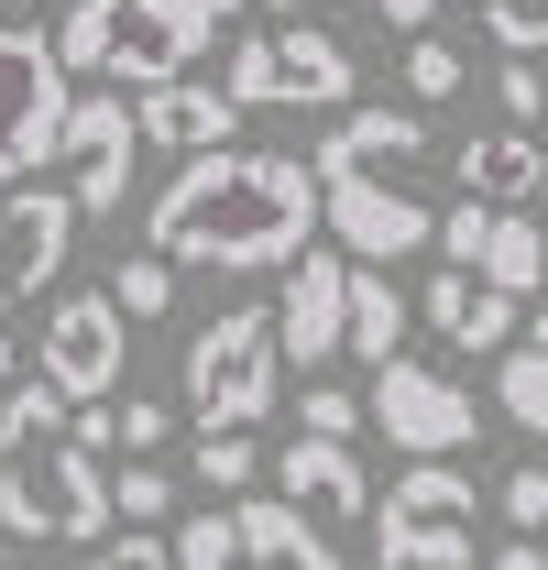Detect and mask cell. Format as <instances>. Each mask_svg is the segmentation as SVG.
I'll return each instance as SVG.
<instances>
[{"instance_id": "44dd1931", "label": "cell", "mask_w": 548, "mask_h": 570, "mask_svg": "<svg viewBox=\"0 0 548 570\" xmlns=\"http://www.w3.org/2000/svg\"><path fill=\"white\" fill-rule=\"evenodd\" d=\"M407 352V296L373 275V264H351V330H341V362H395Z\"/></svg>"}, {"instance_id": "f546056e", "label": "cell", "mask_w": 548, "mask_h": 570, "mask_svg": "<svg viewBox=\"0 0 548 570\" xmlns=\"http://www.w3.org/2000/svg\"><path fill=\"white\" fill-rule=\"evenodd\" d=\"M482 33L505 56H548V0H482Z\"/></svg>"}, {"instance_id": "f1b7e54d", "label": "cell", "mask_w": 548, "mask_h": 570, "mask_svg": "<svg viewBox=\"0 0 548 570\" xmlns=\"http://www.w3.org/2000/svg\"><path fill=\"white\" fill-rule=\"evenodd\" d=\"M493 515H505L516 538H548V461H516L505 494H493Z\"/></svg>"}, {"instance_id": "7c38bea8", "label": "cell", "mask_w": 548, "mask_h": 570, "mask_svg": "<svg viewBox=\"0 0 548 570\" xmlns=\"http://www.w3.org/2000/svg\"><path fill=\"white\" fill-rule=\"evenodd\" d=\"M77 253V198L67 187H0V307H33L45 285L67 275Z\"/></svg>"}, {"instance_id": "9c48e42d", "label": "cell", "mask_w": 548, "mask_h": 570, "mask_svg": "<svg viewBox=\"0 0 548 570\" xmlns=\"http://www.w3.org/2000/svg\"><path fill=\"white\" fill-rule=\"evenodd\" d=\"M56 165H67L77 219H121V198H133V165H143L133 99H121V88H77V99H67V132H56Z\"/></svg>"}, {"instance_id": "3957f363", "label": "cell", "mask_w": 548, "mask_h": 570, "mask_svg": "<svg viewBox=\"0 0 548 570\" xmlns=\"http://www.w3.org/2000/svg\"><path fill=\"white\" fill-rule=\"evenodd\" d=\"M176 384H187V417H198V428H264L274 395H285V362H274V307H219L208 330H187Z\"/></svg>"}, {"instance_id": "d6986e66", "label": "cell", "mask_w": 548, "mask_h": 570, "mask_svg": "<svg viewBox=\"0 0 548 570\" xmlns=\"http://www.w3.org/2000/svg\"><path fill=\"white\" fill-rule=\"evenodd\" d=\"M461 187H472L482 209H527V198L548 187L538 132H516V121H505V132H472V142H461Z\"/></svg>"}, {"instance_id": "8d00e7d4", "label": "cell", "mask_w": 548, "mask_h": 570, "mask_svg": "<svg viewBox=\"0 0 548 570\" xmlns=\"http://www.w3.org/2000/svg\"><path fill=\"white\" fill-rule=\"evenodd\" d=\"M11 373H22V352H11V341H0V384H11Z\"/></svg>"}, {"instance_id": "e575fe53", "label": "cell", "mask_w": 548, "mask_h": 570, "mask_svg": "<svg viewBox=\"0 0 548 570\" xmlns=\"http://www.w3.org/2000/svg\"><path fill=\"white\" fill-rule=\"evenodd\" d=\"M373 11H384L395 33H428V22H439V0H373Z\"/></svg>"}, {"instance_id": "e0dca14e", "label": "cell", "mask_w": 548, "mask_h": 570, "mask_svg": "<svg viewBox=\"0 0 548 570\" xmlns=\"http://www.w3.org/2000/svg\"><path fill=\"white\" fill-rule=\"evenodd\" d=\"M133 132L165 142V154H219V142L242 132V110H231L219 88H198V77H165V88L133 99Z\"/></svg>"}, {"instance_id": "4fadbf2b", "label": "cell", "mask_w": 548, "mask_h": 570, "mask_svg": "<svg viewBox=\"0 0 548 570\" xmlns=\"http://www.w3.org/2000/svg\"><path fill=\"white\" fill-rule=\"evenodd\" d=\"M351 330V253H296V275L274 296V362L296 373H330Z\"/></svg>"}, {"instance_id": "60d3db41", "label": "cell", "mask_w": 548, "mask_h": 570, "mask_svg": "<svg viewBox=\"0 0 548 570\" xmlns=\"http://www.w3.org/2000/svg\"><path fill=\"white\" fill-rule=\"evenodd\" d=\"M538 165H548V142H538Z\"/></svg>"}, {"instance_id": "2e32d148", "label": "cell", "mask_w": 548, "mask_h": 570, "mask_svg": "<svg viewBox=\"0 0 548 570\" xmlns=\"http://www.w3.org/2000/svg\"><path fill=\"white\" fill-rule=\"evenodd\" d=\"M231 549H242V570H341L330 527L296 515L285 494H242V504H231Z\"/></svg>"}, {"instance_id": "4dcf8cb0", "label": "cell", "mask_w": 548, "mask_h": 570, "mask_svg": "<svg viewBox=\"0 0 548 570\" xmlns=\"http://www.w3.org/2000/svg\"><path fill=\"white\" fill-rule=\"evenodd\" d=\"M296 417H307V439H351V428H362V395H351V384H330V373H307Z\"/></svg>"}, {"instance_id": "9a60e30c", "label": "cell", "mask_w": 548, "mask_h": 570, "mask_svg": "<svg viewBox=\"0 0 548 570\" xmlns=\"http://www.w3.org/2000/svg\"><path fill=\"white\" fill-rule=\"evenodd\" d=\"M274 494L296 504V515H319V527H362L373 472H362L351 439H296V450H274Z\"/></svg>"}, {"instance_id": "603a6c76", "label": "cell", "mask_w": 548, "mask_h": 570, "mask_svg": "<svg viewBox=\"0 0 548 570\" xmlns=\"http://www.w3.org/2000/svg\"><path fill=\"white\" fill-rule=\"evenodd\" d=\"M187 472H198V494H253V483H264V439H253V428H198Z\"/></svg>"}, {"instance_id": "83f0119b", "label": "cell", "mask_w": 548, "mask_h": 570, "mask_svg": "<svg viewBox=\"0 0 548 570\" xmlns=\"http://www.w3.org/2000/svg\"><path fill=\"white\" fill-rule=\"evenodd\" d=\"M493 110H505L516 132H538V121H548V77H538V56H505V67H493Z\"/></svg>"}, {"instance_id": "5bb4252c", "label": "cell", "mask_w": 548, "mask_h": 570, "mask_svg": "<svg viewBox=\"0 0 548 570\" xmlns=\"http://www.w3.org/2000/svg\"><path fill=\"white\" fill-rule=\"evenodd\" d=\"M428 154H439L428 110H341V132L319 142L307 165H319V176H407V187H417Z\"/></svg>"}, {"instance_id": "ac0fdd59", "label": "cell", "mask_w": 548, "mask_h": 570, "mask_svg": "<svg viewBox=\"0 0 548 570\" xmlns=\"http://www.w3.org/2000/svg\"><path fill=\"white\" fill-rule=\"evenodd\" d=\"M417 307H428V330H439L450 352H505V341H516V296H493V285L461 275V264H450V275H428Z\"/></svg>"}, {"instance_id": "277c9868", "label": "cell", "mask_w": 548, "mask_h": 570, "mask_svg": "<svg viewBox=\"0 0 548 570\" xmlns=\"http://www.w3.org/2000/svg\"><path fill=\"white\" fill-rule=\"evenodd\" d=\"M384 538V570H472V527H482V483L461 461H407L384 494L362 504Z\"/></svg>"}, {"instance_id": "1f68e13d", "label": "cell", "mask_w": 548, "mask_h": 570, "mask_svg": "<svg viewBox=\"0 0 548 570\" xmlns=\"http://www.w3.org/2000/svg\"><path fill=\"white\" fill-rule=\"evenodd\" d=\"M482 230H493V209H482V198H461V209H439V219H428V242H439V253H450V264H461V275H472V253H482Z\"/></svg>"}, {"instance_id": "ba28073f", "label": "cell", "mask_w": 548, "mask_h": 570, "mask_svg": "<svg viewBox=\"0 0 548 570\" xmlns=\"http://www.w3.org/2000/svg\"><path fill=\"white\" fill-rule=\"evenodd\" d=\"M362 417L384 428V450H407V461H450V450H472V384H450L439 362H373V395H362Z\"/></svg>"}, {"instance_id": "4316f807", "label": "cell", "mask_w": 548, "mask_h": 570, "mask_svg": "<svg viewBox=\"0 0 548 570\" xmlns=\"http://www.w3.org/2000/svg\"><path fill=\"white\" fill-rule=\"evenodd\" d=\"M165 549H176V570H242V549H231V504H198Z\"/></svg>"}, {"instance_id": "5b68a950", "label": "cell", "mask_w": 548, "mask_h": 570, "mask_svg": "<svg viewBox=\"0 0 548 570\" xmlns=\"http://www.w3.org/2000/svg\"><path fill=\"white\" fill-rule=\"evenodd\" d=\"M219 99H231V110H351V45L319 33L307 11H285L274 33H242V45H231Z\"/></svg>"}, {"instance_id": "f35d334b", "label": "cell", "mask_w": 548, "mask_h": 570, "mask_svg": "<svg viewBox=\"0 0 548 570\" xmlns=\"http://www.w3.org/2000/svg\"><path fill=\"white\" fill-rule=\"evenodd\" d=\"M527 341H538V352H548V307H538V330H527Z\"/></svg>"}, {"instance_id": "484cf974", "label": "cell", "mask_w": 548, "mask_h": 570, "mask_svg": "<svg viewBox=\"0 0 548 570\" xmlns=\"http://www.w3.org/2000/svg\"><path fill=\"white\" fill-rule=\"evenodd\" d=\"M110 515H121V527H165V515H176V472H165V461H133V472L110 483Z\"/></svg>"}, {"instance_id": "cb8c5ba5", "label": "cell", "mask_w": 548, "mask_h": 570, "mask_svg": "<svg viewBox=\"0 0 548 570\" xmlns=\"http://www.w3.org/2000/svg\"><path fill=\"white\" fill-rule=\"evenodd\" d=\"M110 307H121V318H165V307H176V264H165V253H121V264H110Z\"/></svg>"}, {"instance_id": "7402d4cb", "label": "cell", "mask_w": 548, "mask_h": 570, "mask_svg": "<svg viewBox=\"0 0 548 570\" xmlns=\"http://www.w3.org/2000/svg\"><path fill=\"white\" fill-rule=\"evenodd\" d=\"M493 406H505L516 439H548V352L538 341H505L493 352Z\"/></svg>"}, {"instance_id": "ffe728a7", "label": "cell", "mask_w": 548, "mask_h": 570, "mask_svg": "<svg viewBox=\"0 0 548 570\" xmlns=\"http://www.w3.org/2000/svg\"><path fill=\"white\" fill-rule=\"evenodd\" d=\"M472 275L493 285V296H548V230L527 209H493V230H482V253H472Z\"/></svg>"}, {"instance_id": "ab89813d", "label": "cell", "mask_w": 548, "mask_h": 570, "mask_svg": "<svg viewBox=\"0 0 548 570\" xmlns=\"http://www.w3.org/2000/svg\"><path fill=\"white\" fill-rule=\"evenodd\" d=\"M0 570H22V560H11V538H0Z\"/></svg>"}, {"instance_id": "d590c367", "label": "cell", "mask_w": 548, "mask_h": 570, "mask_svg": "<svg viewBox=\"0 0 548 570\" xmlns=\"http://www.w3.org/2000/svg\"><path fill=\"white\" fill-rule=\"evenodd\" d=\"M482 570H548V549H538V538H505V549H493Z\"/></svg>"}, {"instance_id": "d6a6232c", "label": "cell", "mask_w": 548, "mask_h": 570, "mask_svg": "<svg viewBox=\"0 0 548 570\" xmlns=\"http://www.w3.org/2000/svg\"><path fill=\"white\" fill-rule=\"evenodd\" d=\"M165 406H154V395H110V439H121V450H165Z\"/></svg>"}, {"instance_id": "7a4b0ae2", "label": "cell", "mask_w": 548, "mask_h": 570, "mask_svg": "<svg viewBox=\"0 0 548 570\" xmlns=\"http://www.w3.org/2000/svg\"><path fill=\"white\" fill-rule=\"evenodd\" d=\"M0 538H110V472L67 439V395L56 384H22L0 406Z\"/></svg>"}, {"instance_id": "8fae6325", "label": "cell", "mask_w": 548, "mask_h": 570, "mask_svg": "<svg viewBox=\"0 0 548 570\" xmlns=\"http://www.w3.org/2000/svg\"><path fill=\"white\" fill-rule=\"evenodd\" d=\"M319 176V165H307ZM319 219L341 230L351 264H395V253H428V198H417L407 176H319Z\"/></svg>"}, {"instance_id": "74e56055", "label": "cell", "mask_w": 548, "mask_h": 570, "mask_svg": "<svg viewBox=\"0 0 548 570\" xmlns=\"http://www.w3.org/2000/svg\"><path fill=\"white\" fill-rule=\"evenodd\" d=\"M264 11H319V0H264Z\"/></svg>"}, {"instance_id": "d4e9b609", "label": "cell", "mask_w": 548, "mask_h": 570, "mask_svg": "<svg viewBox=\"0 0 548 570\" xmlns=\"http://www.w3.org/2000/svg\"><path fill=\"white\" fill-rule=\"evenodd\" d=\"M461 88H472V56L439 33H407V99H461Z\"/></svg>"}, {"instance_id": "836d02e7", "label": "cell", "mask_w": 548, "mask_h": 570, "mask_svg": "<svg viewBox=\"0 0 548 570\" xmlns=\"http://www.w3.org/2000/svg\"><path fill=\"white\" fill-rule=\"evenodd\" d=\"M88 549H99L88 570H176V549H165V538H88Z\"/></svg>"}, {"instance_id": "52a82bcc", "label": "cell", "mask_w": 548, "mask_h": 570, "mask_svg": "<svg viewBox=\"0 0 548 570\" xmlns=\"http://www.w3.org/2000/svg\"><path fill=\"white\" fill-rule=\"evenodd\" d=\"M121 362H133V318L110 307V285H77V296L45 307L33 384H56L67 406H110V395H121Z\"/></svg>"}, {"instance_id": "8992f818", "label": "cell", "mask_w": 548, "mask_h": 570, "mask_svg": "<svg viewBox=\"0 0 548 570\" xmlns=\"http://www.w3.org/2000/svg\"><path fill=\"white\" fill-rule=\"evenodd\" d=\"M67 99H77V77L56 67V45L33 22H0V187H22V176L56 165Z\"/></svg>"}, {"instance_id": "6da1fadb", "label": "cell", "mask_w": 548, "mask_h": 570, "mask_svg": "<svg viewBox=\"0 0 548 570\" xmlns=\"http://www.w3.org/2000/svg\"><path fill=\"white\" fill-rule=\"evenodd\" d=\"M319 230V176L296 154H253V142H219V154H187L154 209H143V253H165L176 275L208 264V275H285Z\"/></svg>"}, {"instance_id": "30bf717a", "label": "cell", "mask_w": 548, "mask_h": 570, "mask_svg": "<svg viewBox=\"0 0 548 570\" xmlns=\"http://www.w3.org/2000/svg\"><path fill=\"white\" fill-rule=\"evenodd\" d=\"M208 33H219L208 0H110L99 77H121V88H165V77H187L208 56Z\"/></svg>"}]
</instances>
